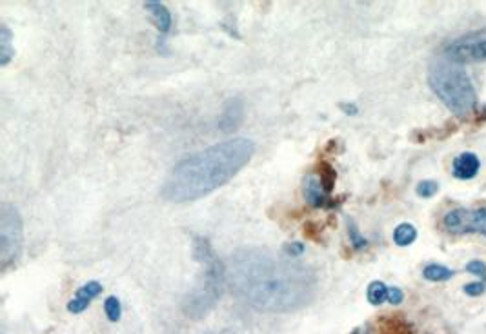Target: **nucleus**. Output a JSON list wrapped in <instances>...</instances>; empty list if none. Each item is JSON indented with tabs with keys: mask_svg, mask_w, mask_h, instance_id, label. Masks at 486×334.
<instances>
[{
	"mask_svg": "<svg viewBox=\"0 0 486 334\" xmlns=\"http://www.w3.org/2000/svg\"><path fill=\"white\" fill-rule=\"evenodd\" d=\"M233 293L257 310L292 313L317 295V273L284 253L248 247L233 253L228 263Z\"/></svg>",
	"mask_w": 486,
	"mask_h": 334,
	"instance_id": "obj_1",
	"label": "nucleus"
},
{
	"mask_svg": "<svg viewBox=\"0 0 486 334\" xmlns=\"http://www.w3.org/2000/svg\"><path fill=\"white\" fill-rule=\"evenodd\" d=\"M254 153L255 143L242 136L193 153L173 166L161 189L162 198L173 203L204 198L226 186L252 160Z\"/></svg>",
	"mask_w": 486,
	"mask_h": 334,
	"instance_id": "obj_2",
	"label": "nucleus"
},
{
	"mask_svg": "<svg viewBox=\"0 0 486 334\" xmlns=\"http://www.w3.org/2000/svg\"><path fill=\"white\" fill-rule=\"evenodd\" d=\"M193 258L201 265L197 285L184 298V313L189 318H202L217 305L228 282V267L224 265L213 246L204 236H193Z\"/></svg>",
	"mask_w": 486,
	"mask_h": 334,
	"instance_id": "obj_3",
	"label": "nucleus"
},
{
	"mask_svg": "<svg viewBox=\"0 0 486 334\" xmlns=\"http://www.w3.org/2000/svg\"><path fill=\"white\" fill-rule=\"evenodd\" d=\"M428 84L454 115L465 116L474 111L477 95L470 76L461 64L452 62L446 56L437 59L428 69Z\"/></svg>",
	"mask_w": 486,
	"mask_h": 334,
	"instance_id": "obj_4",
	"label": "nucleus"
},
{
	"mask_svg": "<svg viewBox=\"0 0 486 334\" xmlns=\"http://www.w3.org/2000/svg\"><path fill=\"white\" fill-rule=\"evenodd\" d=\"M24 246V223L11 203H0V265L8 269L21 258Z\"/></svg>",
	"mask_w": 486,
	"mask_h": 334,
	"instance_id": "obj_5",
	"label": "nucleus"
},
{
	"mask_svg": "<svg viewBox=\"0 0 486 334\" xmlns=\"http://www.w3.org/2000/svg\"><path fill=\"white\" fill-rule=\"evenodd\" d=\"M445 56L457 64H479L486 62V28L459 36L445 49Z\"/></svg>",
	"mask_w": 486,
	"mask_h": 334,
	"instance_id": "obj_6",
	"label": "nucleus"
},
{
	"mask_svg": "<svg viewBox=\"0 0 486 334\" xmlns=\"http://www.w3.org/2000/svg\"><path fill=\"white\" fill-rule=\"evenodd\" d=\"M302 195L304 200L314 207H329L334 202L329 200V195L326 193L321 178L317 175H308L302 180Z\"/></svg>",
	"mask_w": 486,
	"mask_h": 334,
	"instance_id": "obj_7",
	"label": "nucleus"
},
{
	"mask_svg": "<svg viewBox=\"0 0 486 334\" xmlns=\"http://www.w3.org/2000/svg\"><path fill=\"white\" fill-rule=\"evenodd\" d=\"M479 169H481V162H479L477 155L466 151V153H461V155L454 160V169H452V175L459 180H472L477 176Z\"/></svg>",
	"mask_w": 486,
	"mask_h": 334,
	"instance_id": "obj_8",
	"label": "nucleus"
},
{
	"mask_svg": "<svg viewBox=\"0 0 486 334\" xmlns=\"http://www.w3.org/2000/svg\"><path fill=\"white\" fill-rule=\"evenodd\" d=\"M244 118V103L239 98H232L226 102L224 111L219 118V128L222 131H233Z\"/></svg>",
	"mask_w": 486,
	"mask_h": 334,
	"instance_id": "obj_9",
	"label": "nucleus"
},
{
	"mask_svg": "<svg viewBox=\"0 0 486 334\" xmlns=\"http://www.w3.org/2000/svg\"><path fill=\"white\" fill-rule=\"evenodd\" d=\"M446 231L452 235H465L470 233V211L468 209H454V211L446 213L445 220Z\"/></svg>",
	"mask_w": 486,
	"mask_h": 334,
	"instance_id": "obj_10",
	"label": "nucleus"
},
{
	"mask_svg": "<svg viewBox=\"0 0 486 334\" xmlns=\"http://www.w3.org/2000/svg\"><path fill=\"white\" fill-rule=\"evenodd\" d=\"M144 9L146 11L152 15L153 22H155V26H157V29L161 33H168L169 29H172V13H169V9L166 8L162 2H157V0H148V2H144Z\"/></svg>",
	"mask_w": 486,
	"mask_h": 334,
	"instance_id": "obj_11",
	"label": "nucleus"
},
{
	"mask_svg": "<svg viewBox=\"0 0 486 334\" xmlns=\"http://www.w3.org/2000/svg\"><path fill=\"white\" fill-rule=\"evenodd\" d=\"M15 56V48H13V33L6 24L0 26V66L4 68L11 62Z\"/></svg>",
	"mask_w": 486,
	"mask_h": 334,
	"instance_id": "obj_12",
	"label": "nucleus"
},
{
	"mask_svg": "<svg viewBox=\"0 0 486 334\" xmlns=\"http://www.w3.org/2000/svg\"><path fill=\"white\" fill-rule=\"evenodd\" d=\"M415 240H417V229H415V226H412V223L405 222V223H399V226L395 227L394 242L397 243L399 247L412 246V243H414Z\"/></svg>",
	"mask_w": 486,
	"mask_h": 334,
	"instance_id": "obj_13",
	"label": "nucleus"
},
{
	"mask_svg": "<svg viewBox=\"0 0 486 334\" xmlns=\"http://www.w3.org/2000/svg\"><path fill=\"white\" fill-rule=\"evenodd\" d=\"M422 276H425L428 282H446L454 276V270L450 267L441 265V263H430L422 269Z\"/></svg>",
	"mask_w": 486,
	"mask_h": 334,
	"instance_id": "obj_14",
	"label": "nucleus"
},
{
	"mask_svg": "<svg viewBox=\"0 0 486 334\" xmlns=\"http://www.w3.org/2000/svg\"><path fill=\"white\" fill-rule=\"evenodd\" d=\"M366 298H368L372 305H382L385 302H388V287H386V283L379 282V280L372 282L368 285V290H366Z\"/></svg>",
	"mask_w": 486,
	"mask_h": 334,
	"instance_id": "obj_15",
	"label": "nucleus"
},
{
	"mask_svg": "<svg viewBox=\"0 0 486 334\" xmlns=\"http://www.w3.org/2000/svg\"><path fill=\"white\" fill-rule=\"evenodd\" d=\"M102 283L96 282V280H91V282H86L84 285H81L79 289H76L75 296H79V298H84L88 300V302H91L93 298H96V296L101 295L102 293Z\"/></svg>",
	"mask_w": 486,
	"mask_h": 334,
	"instance_id": "obj_16",
	"label": "nucleus"
},
{
	"mask_svg": "<svg viewBox=\"0 0 486 334\" xmlns=\"http://www.w3.org/2000/svg\"><path fill=\"white\" fill-rule=\"evenodd\" d=\"M470 233H479V235L486 236V207L470 211Z\"/></svg>",
	"mask_w": 486,
	"mask_h": 334,
	"instance_id": "obj_17",
	"label": "nucleus"
},
{
	"mask_svg": "<svg viewBox=\"0 0 486 334\" xmlns=\"http://www.w3.org/2000/svg\"><path fill=\"white\" fill-rule=\"evenodd\" d=\"M104 310H106V316H108L109 322H119L122 315L121 300L116 298V296H108L104 302Z\"/></svg>",
	"mask_w": 486,
	"mask_h": 334,
	"instance_id": "obj_18",
	"label": "nucleus"
},
{
	"mask_svg": "<svg viewBox=\"0 0 486 334\" xmlns=\"http://www.w3.org/2000/svg\"><path fill=\"white\" fill-rule=\"evenodd\" d=\"M319 178H321L322 186H324L326 193H332V189H334V183H335V171L332 169V166L326 162L321 163V175H319Z\"/></svg>",
	"mask_w": 486,
	"mask_h": 334,
	"instance_id": "obj_19",
	"label": "nucleus"
},
{
	"mask_svg": "<svg viewBox=\"0 0 486 334\" xmlns=\"http://www.w3.org/2000/svg\"><path fill=\"white\" fill-rule=\"evenodd\" d=\"M439 191V183L435 182V180H422V182L417 183V189H415V193H417L421 198H432L434 195H437Z\"/></svg>",
	"mask_w": 486,
	"mask_h": 334,
	"instance_id": "obj_20",
	"label": "nucleus"
},
{
	"mask_svg": "<svg viewBox=\"0 0 486 334\" xmlns=\"http://www.w3.org/2000/svg\"><path fill=\"white\" fill-rule=\"evenodd\" d=\"M348 236H349V242H352V246H354L357 250L364 249V247L368 246V240H366L364 236L359 233V227L355 226L354 222H348Z\"/></svg>",
	"mask_w": 486,
	"mask_h": 334,
	"instance_id": "obj_21",
	"label": "nucleus"
},
{
	"mask_svg": "<svg viewBox=\"0 0 486 334\" xmlns=\"http://www.w3.org/2000/svg\"><path fill=\"white\" fill-rule=\"evenodd\" d=\"M306 250V246L302 242H288L284 247H282V253L289 258H299L302 256V253Z\"/></svg>",
	"mask_w": 486,
	"mask_h": 334,
	"instance_id": "obj_22",
	"label": "nucleus"
},
{
	"mask_svg": "<svg viewBox=\"0 0 486 334\" xmlns=\"http://www.w3.org/2000/svg\"><path fill=\"white\" fill-rule=\"evenodd\" d=\"M89 303L91 302H88V300L79 298V296H73V298L68 302V310L71 313V315H81V313H84V310L88 309Z\"/></svg>",
	"mask_w": 486,
	"mask_h": 334,
	"instance_id": "obj_23",
	"label": "nucleus"
},
{
	"mask_svg": "<svg viewBox=\"0 0 486 334\" xmlns=\"http://www.w3.org/2000/svg\"><path fill=\"white\" fill-rule=\"evenodd\" d=\"M466 270L482 280L486 278V263L481 262V260H472V262L466 263Z\"/></svg>",
	"mask_w": 486,
	"mask_h": 334,
	"instance_id": "obj_24",
	"label": "nucleus"
},
{
	"mask_svg": "<svg viewBox=\"0 0 486 334\" xmlns=\"http://www.w3.org/2000/svg\"><path fill=\"white\" fill-rule=\"evenodd\" d=\"M462 290H465L468 296H481L486 290V285H485V282H472V283H466V285L462 287Z\"/></svg>",
	"mask_w": 486,
	"mask_h": 334,
	"instance_id": "obj_25",
	"label": "nucleus"
},
{
	"mask_svg": "<svg viewBox=\"0 0 486 334\" xmlns=\"http://www.w3.org/2000/svg\"><path fill=\"white\" fill-rule=\"evenodd\" d=\"M405 300V293L399 287H388V302L392 305H399Z\"/></svg>",
	"mask_w": 486,
	"mask_h": 334,
	"instance_id": "obj_26",
	"label": "nucleus"
},
{
	"mask_svg": "<svg viewBox=\"0 0 486 334\" xmlns=\"http://www.w3.org/2000/svg\"><path fill=\"white\" fill-rule=\"evenodd\" d=\"M339 108H341L342 111L346 113V115H357V111H359V108H357V106H355V103H344V102H342L341 106H339Z\"/></svg>",
	"mask_w": 486,
	"mask_h": 334,
	"instance_id": "obj_27",
	"label": "nucleus"
},
{
	"mask_svg": "<svg viewBox=\"0 0 486 334\" xmlns=\"http://www.w3.org/2000/svg\"><path fill=\"white\" fill-rule=\"evenodd\" d=\"M354 334H361V333H359V330H355V333Z\"/></svg>",
	"mask_w": 486,
	"mask_h": 334,
	"instance_id": "obj_28",
	"label": "nucleus"
},
{
	"mask_svg": "<svg viewBox=\"0 0 486 334\" xmlns=\"http://www.w3.org/2000/svg\"><path fill=\"white\" fill-rule=\"evenodd\" d=\"M485 111H486V109H485Z\"/></svg>",
	"mask_w": 486,
	"mask_h": 334,
	"instance_id": "obj_29",
	"label": "nucleus"
}]
</instances>
